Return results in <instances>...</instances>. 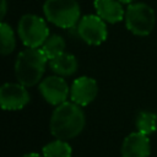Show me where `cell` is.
<instances>
[{
  "label": "cell",
  "mask_w": 157,
  "mask_h": 157,
  "mask_svg": "<svg viewBox=\"0 0 157 157\" xmlns=\"http://www.w3.org/2000/svg\"><path fill=\"white\" fill-rule=\"evenodd\" d=\"M86 117L81 105L71 102H64L54 109L49 129L54 137L60 140H70L81 134L85 128Z\"/></svg>",
  "instance_id": "cell-1"
},
{
  "label": "cell",
  "mask_w": 157,
  "mask_h": 157,
  "mask_svg": "<svg viewBox=\"0 0 157 157\" xmlns=\"http://www.w3.org/2000/svg\"><path fill=\"white\" fill-rule=\"evenodd\" d=\"M48 58L42 48H27L22 50L15 61V75L20 83L26 87L37 85L47 66Z\"/></svg>",
  "instance_id": "cell-2"
},
{
  "label": "cell",
  "mask_w": 157,
  "mask_h": 157,
  "mask_svg": "<svg viewBox=\"0 0 157 157\" xmlns=\"http://www.w3.org/2000/svg\"><path fill=\"white\" fill-rule=\"evenodd\" d=\"M43 12L50 23L60 28L76 26L81 13L80 5L76 0H45Z\"/></svg>",
  "instance_id": "cell-3"
},
{
  "label": "cell",
  "mask_w": 157,
  "mask_h": 157,
  "mask_svg": "<svg viewBox=\"0 0 157 157\" xmlns=\"http://www.w3.org/2000/svg\"><path fill=\"white\" fill-rule=\"evenodd\" d=\"M156 22L153 9L145 2H132L125 11V26L135 36H148Z\"/></svg>",
  "instance_id": "cell-4"
},
{
  "label": "cell",
  "mask_w": 157,
  "mask_h": 157,
  "mask_svg": "<svg viewBox=\"0 0 157 157\" xmlns=\"http://www.w3.org/2000/svg\"><path fill=\"white\" fill-rule=\"evenodd\" d=\"M17 31L27 48H40L49 37V28L45 21L33 13L23 15L20 18Z\"/></svg>",
  "instance_id": "cell-5"
},
{
  "label": "cell",
  "mask_w": 157,
  "mask_h": 157,
  "mask_svg": "<svg viewBox=\"0 0 157 157\" xmlns=\"http://www.w3.org/2000/svg\"><path fill=\"white\" fill-rule=\"evenodd\" d=\"M77 33L81 39L90 45L102 44L108 36L105 21L98 15H86L77 25Z\"/></svg>",
  "instance_id": "cell-6"
},
{
  "label": "cell",
  "mask_w": 157,
  "mask_h": 157,
  "mask_svg": "<svg viewBox=\"0 0 157 157\" xmlns=\"http://www.w3.org/2000/svg\"><path fill=\"white\" fill-rule=\"evenodd\" d=\"M29 102L27 87L22 83L6 82L0 88V104L5 110H20Z\"/></svg>",
  "instance_id": "cell-7"
},
{
  "label": "cell",
  "mask_w": 157,
  "mask_h": 157,
  "mask_svg": "<svg viewBox=\"0 0 157 157\" xmlns=\"http://www.w3.org/2000/svg\"><path fill=\"white\" fill-rule=\"evenodd\" d=\"M39 91L43 98L53 105H59L66 102V98L70 93L66 81L63 78V76L59 75L48 76L43 81H40Z\"/></svg>",
  "instance_id": "cell-8"
},
{
  "label": "cell",
  "mask_w": 157,
  "mask_h": 157,
  "mask_svg": "<svg viewBox=\"0 0 157 157\" xmlns=\"http://www.w3.org/2000/svg\"><path fill=\"white\" fill-rule=\"evenodd\" d=\"M98 93L97 81L88 76H81L76 78L70 88L71 101L81 107L88 105L94 101Z\"/></svg>",
  "instance_id": "cell-9"
},
{
  "label": "cell",
  "mask_w": 157,
  "mask_h": 157,
  "mask_svg": "<svg viewBox=\"0 0 157 157\" xmlns=\"http://www.w3.org/2000/svg\"><path fill=\"white\" fill-rule=\"evenodd\" d=\"M150 152L148 136L139 131L129 134L121 144V157H148Z\"/></svg>",
  "instance_id": "cell-10"
},
{
  "label": "cell",
  "mask_w": 157,
  "mask_h": 157,
  "mask_svg": "<svg viewBox=\"0 0 157 157\" xmlns=\"http://www.w3.org/2000/svg\"><path fill=\"white\" fill-rule=\"evenodd\" d=\"M97 15L109 23L120 22L125 18V11L119 0H94Z\"/></svg>",
  "instance_id": "cell-11"
},
{
  "label": "cell",
  "mask_w": 157,
  "mask_h": 157,
  "mask_svg": "<svg viewBox=\"0 0 157 157\" xmlns=\"http://www.w3.org/2000/svg\"><path fill=\"white\" fill-rule=\"evenodd\" d=\"M49 66L59 76H71L77 71L78 63L72 54L64 52L59 56L49 60Z\"/></svg>",
  "instance_id": "cell-12"
},
{
  "label": "cell",
  "mask_w": 157,
  "mask_h": 157,
  "mask_svg": "<svg viewBox=\"0 0 157 157\" xmlns=\"http://www.w3.org/2000/svg\"><path fill=\"white\" fill-rule=\"evenodd\" d=\"M42 153L44 157H71L72 148L66 140L56 139L43 146Z\"/></svg>",
  "instance_id": "cell-13"
},
{
  "label": "cell",
  "mask_w": 157,
  "mask_h": 157,
  "mask_svg": "<svg viewBox=\"0 0 157 157\" xmlns=\"http://www.w3.org/2000/svg\"><path fill=\"white\" fill-rule=\"evenodd\" d=\"M40 48L47 55L48 60H52L65 52V40L59 34H52L45 39Z\"/></svg>",
  "instance_id": "cell-14"
},
{
  "label": "cell",
  "mask_w": 157,
  "mask_h": 157,
  "mask_svg": "<svg viewBox=\"0 0 157 157\" xmlns=\"http://www.w3.org/2000/svg\"><path fill=\"white\" fill-rule=\"evenodd\" d=\"M137 131L144 135H151L157 130V114L152 112L142 110L139 113L136 119Z\"/></svg>",
  "instance_id": "cell-15"
},
{
  "label": "cell",
  "mask_w": 157,
  "mask_h": 157,
  "mask_svg": "<svg viewBox=\"0 0 157 157\" xmlns=\"http://www.w3.org/2000/svg\"><path fill=\"white\" fill-rule=\"evenodd\" d=\"M0 38H1V53L2 55L11 54L16 47V38L12 28L6 22L0 25Z\"/></svg>",
  "instance_id": "cell-16"
},
{
  "label": "cell",
  "mask_w": 157,
  "mask_h": 157,
  "mask_svg": "<svg viewBox=\"0 0 157 157\" xmlns=\"http://www.w3.org/2000/svg\"><path fill=\"white\" fill-rule=\"evenodd\" d=\"M6 5H7V4H6V0H1V15H0L1 20H4V17H5V15H6V9H7Z\"/></svg>",
  "instance_id": "cell-17"
},
{
  "label": "cell",
  "mask_w": 157,
  "mask_h": 157,
  "mask_svg": "<svg viewBox=\"0 0 157 157\" xmlns=\"http://www.w3.org/2000/svg\"><path fill=\"white\" fill-rule=\"evenodd\" d=\"M22 157H44V156H40L39 153H36V152H31V153H26V155H23Z\"/></svg>",
  "instance_id": "cell-18"
},
{
  "label": "cell",
  "mask_w": 157,
  "mask_h": 157,
  "mask_svg": "<svg viewBox=\"0 0 157 157\" xmlns=\"http://www.w3.org/2000/svg\"><path fill=\"white\" fill-rule=\"evenodd\" d=\"M119 1H120L121 4H128V5H129V4H132L134 0H119Z\"/></svg>",
  "instance_id": "cell-19"
}]
</instances>
